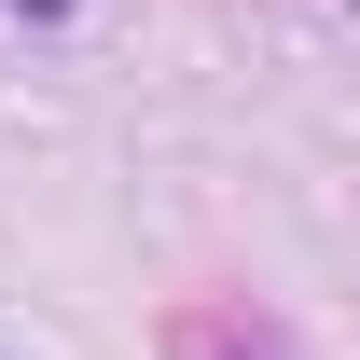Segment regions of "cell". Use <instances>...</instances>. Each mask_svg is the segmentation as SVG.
I'll return each instance as SVG.
<instances>
[{
    "mask_svg": "<svg viewBox=\"0 0 360 360\" xmlns=\"http://www.w3.org/2000/svg\"><path fill=\"white\" fill-rule=\"evenodd\" d=\"M28 14H70V0H28Z\"/></svg>",
    "mask_w": 360,
    "mask_h": 360,
    "instance_id": "6da1fadb",
    "label": "cell"
}]
</instances>
